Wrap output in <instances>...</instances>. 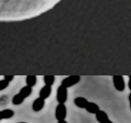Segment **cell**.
Here are the masks:
<instances>
[{
  "label": "cell",
  "instance_id": "6",
  "mask_svg": "<svg viewBox=\"0 0 131 123\" xmlns=\"http://www.w3.org/2000/svg\"><path fill=\"white\" fill-rule=\"evenodd\" d=\"M46 99H44L42 98H37L34 100V102L32 103V110L34 112H40L43 109V107H45V104H46Z\"/></svg>",
  "mask_w": 131,
  "mask_h": 123
},
{
  "label": "cell",
  "instance_id": "16",
  "mask_svg": "<svg viewBox=\"0 0 131 123\" xmlns=\"http://www.w3.org/2000/svg\"><path fill=\"white\" fill-rule=\"evenodd\" d=\"M9 85V82L7 81L6 80H0V91L3 90V89H7Z\"/></svg>",
  "mask_w": 131,
  "mask_h": 123
},
{
  "label": "cell",
  "instance_id": "12",
  "mask_svg": "<svg viewBox=\"0 0 131 123\" xmlns=\"http://www.w3.org/2000/svg\"><path fill=\"white\" fill-rule=\"evenodd\" d=\"M19 94L23 96L25 99H27V97H29L32 94V87H30V86H28V85H26V86L22 87L21 89Z\"/></svg>",
  "mask_w": 131,
  "mask_h": 123
},
{
  "label": "cell",
  "instance_id": "10",
  "mask_svg": "<svg viewBox=\"0 0 131 123\" xmlns=\"http://www.w3.org/2000/svg\"><path fill=\"white\" fill-rule=\"evenodd\" d=\"M14 111L12 109H4L0 111V121L3 120V119H9L12 118L14 116Z\"/></svg>",
  "mask_w": 131,
  "mask_h": 123
},
{
  "label": "cell",
  "instance_id": "11",
  "mask_svg": "<svg viewBox=\"0 0 131 123\" xmlns=\"http://www.w3.org/2000/svg\"><path fill=\"white\" fill-rule=\"evenodd\" d=\"M95 115H96V121H98L99 123H102L103 121H105L106 120H107L108 118H109L107 113H106V112L102 111V110H99Z\"/></svg>",
  "mask_w": 131,
  "mask_h": 123
},
{
  "label": "cell",
  "instance_id": "7",
  "mask_svg": "<svg viewBox=\"0 0 131 123\" xmlns=\"http://www.w3.org/2000/svg\"><path fill=\"white\" fill-rule=\"evenodd\" d=\"M51 93H52L51 86H49V85H45V86H43L41 89H40V93H39V96L40 97V98L44 99H46L50 96Z\"/></svg>",
  "mask_w": 131,
  "mask_h": 123
},
{
  "label": "cell",
  "instance_id": "9",
  "mask_svg": "<svg viewBox=\"0 0 131 123\" xmlns=\"http://www.w3.org/2000/svg\"><path fill=\"white\" fill-rule=\"evenodd\" d=\"M88 103V100L83 97H77L74 99V104L79 108H85Z\"/></svg>",
  "mask_w": 131,
  "mask_h": 123
},
{
  "label": "cell",
  "instance_id": "15",
  "mask_svg": "<svg viewBox=\"0 0 131 123\" xmlns=\"http://www.w3.org/2000/svg\"><path fill=\"white\" fill-rule=\"evenodd\" d=\"M43 79H44V82H45V84H46V85L52 86L55 81V76H45Z\"/></svg>",
  "mask_w": 131,
  "mask_h": 123
},
{
  "label": "cell",
  "instance_id": "19",
  "mask_svg": "<svg viewBox=\"0 0 131 123\" xmlns=\"http://www.w3.org/2000/svg\"><path fill=\"white\" fill-rule=\"evenodd\" d=\"M129 107H130V110H131V93L129 94Z\"/></svg>",
  "mask_w": 131,
  "mask_h": 123
},
{
  "label": "cell",
  "instance_id": "14",
  "mask_svg": "<svg viewBox=\"0 0 131 123\" xmlns=\"http://www.w3.org/2000/svg\"><path fill=\"white\" fill-rule=\"evenodd\" d=\"M37 81V77L36 76H27L26 78V83L27 85L30 87H34Z\"/></svg>",
  "mask_w": 131,
  "mask_h": 123
},
{
  "label": "cell",
  "instance_id": "20",
  "mask_svg": "<svg viewBox=\"0 0 131 123\" xmlns=\"http://www.w3.org/2000/svg\"><path fill=\"white\" fill-rule=\"evenodd\" d=\"M102 123H113V122H112V121H111L110 119L108 118L107 120H106V121H103Z\"/></svg>",
  "mask_w": 131,
  "mask_h": 123
},
{
  "label": "cell",
  "instance_id": "21",
  "mask_svg": "<svg viewBox=\"0 0 131 123\" xmlns=\"http://www.w3.org/2000/svg\"><path fill=\"white\" fill-rule=\"evenodd\" d=\"M57 123H68L65 120H61V121H58Z\"/></svg>",
  "mask_w": 131,
  "mask_h": 123
},
{
  "label": "cell",
  "instance_id": "2",
  "mask_svg": "<svg viewBox=\"0 0 131 123\" xmlns=\"http://www.w3.org/2000/svg\"><path fill=\"white\" fill-rule=\"evenodd\" d=\"M56 99L59 103H64L68 99V88L59 85L56 92Z\"/></svg>",
  "mask_w": 131,
  "mask_h": 123
},
{
  "label": "cell",
  "instance_id": "22",
  "mask_svg": "<svg viewBox=\"0 0 131 123\" xmlns=\"http://www.w3.org/2000/svg\"><path fill=\"white\" fill-rule=\"evenodd\" d=\"M18 123H27V122H25V121H21V122H18Z\"/></svg>",
  "mask_w": 131,
  "mask_h": 123
},
{
  "label": "cell",
  "instance_id": "5",
  "mask_svg": "<svg viewBox=\"0 0 131 123\" xmlns=\"http://www.w3.org/2000/svg\"><path fill=\"white\" fill-rule=\"evenodd\" d=\"M112 80H113V84L115 89L119 92H122L125 90V83L124 77L122 76H113L112 77Z\"/></svg>",
  "mask_w": 131,
  "mask_h": 123
},
{
  "label": "cell",
  "instance_id": "13",
  "mask_svg": "<svg viewBox=\"0 0 131 123\" xmlns=\"http://www.w3.org/2000/svg\"><path fill=\"white\" fill-rule=\"evenodd\" d=\"M24 100H25L24 97L18 93V94H15L13 96V98L12 99V103H13V104H14V105H20V104H21L24 102Z\"/></svg>",
  "mask_w": 131,
  "mask_h": 123
},
{
  "label": "cell",
  "instance_id": "8",
  "mask_svg": "<svg viewBox=\"0 0 131 123\" xmlns=\"http://www.w3.org/2000/svg\"><path fill=\"white\" fill-rule=\"evenodd\" d=\"M84 109H86V111H87L88 113H91V114H96L97 112L100 110V107L95 103L88 102V104H87V106H86V107Z\"/></svg>",
  "mask_w": 131,
  "mask_h": 123
},
{
  "label": "cell",
  "instance_id": "17",
  "mask_svg": "<svg viewBox=\"0 0 131 123\" xmlns=\"http://www.w3.org/2000/svg\"><path fill=\"white\" fill-rule=\"evenodd\" d=\"M4 80H6L7 81H8L9 83L11 81H13V79H14V76H4V78H3Z\"/></svg>",
  "mask_w": 131,
  "mask_h": 123
},
{
  "label": "cell",
  "instance_id": "18",
  "mask_svg": "<svg viewBox=\"0 0 131 123\" xmlns=\"http://www.w3.org/2000/svg\"><path fill=\"white\" fill-rule=\"evenodd\" d=\"M128 86H129V89H130L131 91V76H129V83H128Z\"/></svg>",
  "mask_w": 131,
  "mask_h": 123
},
{
  "label": "cell",
  "instance_id": "3",
  "mask_svg": "<svg viewBox=\"0 0 131 123\" xmlns=\"http://www.w3.org/2000/svg\"><path fill=\"white\" fill-rule=\"evenodd\" d=\"M67 117V107L64 103H59L55 108V118L58 121L65 120Z\"/></svg>",
  "mask_w": 131,
  "mask_h": 123
},
{
  "label": "cell",
  "instance_id": "1",
  "mask_svg": "<svg viewBox=\"0 0 131 123\" xmlns=\"http://www.w3.org/2000/svg\"><path fill=\"white\" fill-rule=\"evenodd\" d=\"M61 0H0V22L31 20L48 12Z\"/></svg>",
  "mask_w": 131,
  "mask_h": 123
},
{
  "label": "cell",
  "instance_id": "4",
  "mask_svg": "<svg viewBox=\"0 0 131 123\" xmlns=\"http://www.w3.org/2000/svg\"><path fill=\"white\" fill-rule=\"evenodd\" d=\"M81 77L79 76H70L64 78L61 81V85L64 86L66 88H70L73 85H77L80 81Z\"/></svg>",
  "mask_w": 131,
  "mask_h": 123
}]
</instances>
